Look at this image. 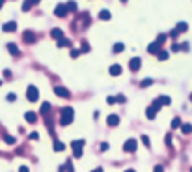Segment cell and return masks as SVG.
I'll return each instance as SVG.
<instances>
[{"label":"cell","instance_id":"obj_45","mask_svg":"<svg viewBox=\"0 0 192 172\" xmlns=\"http://www.w3.org/2000/svg\"><path fill=\"white\" fill-rule=\"evenodd\" d=\"M19 172H30V169H28V167H24V165H22V167H21V169H19Z\"/></svg>","mask_w":192,"mask_h":172},{"label":"cell","instance_id":"obj_47","mask_svg":"<svg viewBox=\"0 0 192 172\" xmlns=\"http://www.w3.org/2000/svg\"><path fill=\"white\" fill-rule=\"evenodd\" d=\"M30 2H32V4H34V6H35V4H39V2H41V0H30Z\"/></svg>","mask_w":192,"mask_h":172},{"label":"cell","instance_id":"obj_29","mask_svg":"<svg viewBox=\"0 0 192 172\" xmlns=\"http://www.w3.org/2000/svg\"><path fill=\"white\" fill-rule=\"evenodd\" d=\"M4 142L11 146V144H15V137H11V135H4Z\"/></svg>","mask_w":192,"mask_h":172},{"label":"cell","instance_id":"obj_49","mask_svg":"<svg viewBox=\"0 0 192 172\" xmlns=\"http://www.w3.org/2000/svg\"><path fill=\"white\" fill-rule=\"evenodd\" d=\"M4 2H6V0H0V9H2V6H4Z\"/></svg>","mask_w":192,"mask_h":172},{"label":"cell","instance_id":"obj_37","mask_svg":"<svg viewBox=\"0 0 192 172\" xmlns=\"http://www.w3.org/2000/svg\"><path fill=\"white\" fill-rule=\"evenodd\" d=\"M179 51H181V47H179L177 43H174V45H172V52H179Z\"/></svg>","mask_w":192,"mask_h":172},{"label":"cell","instance_id":"obj_31","mask_svg":"<svg viewBox=\"0 0 192 172\" xmlns=\"http://www.w3.org/2000/svg\"><path fill=\"white\" fill-rule=\"evenodd\" d=\"M157 41H159V43L162 45V43L166 41V34H159V36H157Z\"/></svg>","mask_w":192,"mask_h":172},{"label":"cell","instance_id":"obj_13","mask_svg":"<svg viewBox=\"0 0 192 172\" xmlns=\"http://www.w3.org/2000/svg\"><path fill=\"white\" fill-rule=\"evenodd\" d=\"M174 30H176V32H177V34H183V32H187V30H189V24H187V22H183V21H181V22H177V26H176V28H174Z\"/></svg>","mask_w":192,"mask_h":172},{"label":"cell","instance_id":"obj_51","mask_svg":"<svg viewBox=\"0 0 192 172\" xmlns=\"http://www.w3.org/2000/svg\"><path fill=\"white\" fill-rule=\"evenodd\" d=\"M121 2H127V0H121Z\"/></svg>","mask_w":192,"mask_h":172},{"label":"cell","instance_id":"obj_34","mask_svg":"<svg viewBox=\"0 0 192 172\" xmlns=\"http://www.w3.org/2000/svg\"><path fill=\"white\" fill-rule=\"evenodd\" d=\"M142 142H144V144H146L148 148L151 146V142H149V137H148V135H142Z\"/></svg>","mask_w":192,"mask_h":172},{"label":"cell","instance_id":"obj_21","mask_svg":"<svg viewBox=\"0 0 192 172\" xmlns=\"http://www.w3.org/2000/svg\"><path fill=\"white\" fill-rule=\"evenodd\" d=\"M123 49H125V45H123V43H114V47H112V52L119 54V52H121Z\"/></svg>","mask_w":192,"mask_h":172},{"label":"cell","instance_id":"obj_9","mask_svg":"<svg viewBox=\"0 0 192 172\" xmlns=\"http://www.w3.org/2000/svg\"><path fill=\"white\" fill-rule=\"evenodd\" d=\"M2 30H4V32H15V30H17V22H15V21H9V22H4V26H2Z\"/></svg>","mask_w":192,"mask_h":172},{"label":"cell","instance_id":"obj_17","mask_svg":"<svg viewBox=\"0 0 192 172\" xmlns=\"http://www.w3.org/2000/svg\"><path fill=\"white\" fill-rule=\"evenodd\" d=\"M50 36H52L54 39H60V37H63V32H62L60 28H52V30H50Z\"/></svg>","mask_w":192,"mask_h":172},{"label":"cell","instance_id":"obj_22","mask_svg":"<svg viewBox=\"0 0 192 172\" xmlns=\"http://www.w3.org/2000/svg\"><path fill=\"white\" fill-rule=\"evenodd\" d=\"M49 111H50V103H43V105H41V111H39V112H41L43 116H49Z\"/></svg>","mask_w":192,"mask_h":172},{"label":"cell","instance_id":"obj_27","mask_svg":"<svg viewBox=\"0 0 192 172\" xmlns=\"http://www.w3.org/2000/svg\"><path fill=\"white\" fill-rule=\"evenodd\" d=\"M157 54H159V60H162V62H164V60H168V56H170V54H168V51H159Z\"/></svg>","mask_w":192,"mask_h":172},{"label":"cell","instance_id":"obj_36","mask_svg":"<svg viewBox=\"0 0 192 172\" xmlns=\"http://www.w3.org/2000/svg\"><path fill=\"white\" fill-rule=\"evenodd\" d=\"M6 99H7L9 103H13V101L17 99V96H15V94H7V96H6Z\"/></svg>","mask_w":192,"mask_h":172},{"label":"cell","instance_id":"obj_53","mask_svg":"<svg viewBox=\"0 0 192 172\" xmlns=\"http://www.w3.org/2000/svg\"><path fill=\"white\" fill-rule=\"evenodd\" d=\"M190 172H192V169H190Z\"/></svg>","mask_w":192,"mask_h":172},{"label":"cell","instance_id":"obj_2","mask_svg":"<svg viewBox=\"0 0 192 172\" xmlns=\"http://www.w3.org/2000/svg\"><path fill=\"white\" fill-rule=\"evenodd\" d=\"M86 142L84 140H73L71 142V148H73V157H82V146H84Z\"/></svg>","mask_w":192,"mask_h":172},{"label":"cell","instance_id":"obj_52","mask_svg":"<svg viewBox=\"0 0 192 172\" xmlns=\"http://www.w3.org/2000/svg\"><path fill=\"white\" fill-rule=\"evenodd\" d=\"M0 86H2V81H0Z\"/></svg>","mask_w":192,"mask_h":172},{"label":"cell","instance_id":"obj_7","mask_svg":"<svg viewBox=\"0 0 192 172\" xmlns=\"http://www.w3.org/2000/svg\"><path fill=\"white\" fill-rule=\"evenodd\" d=\"M22 39H24V43H35V34L32 30H24L22 32Z\"/></svg>","mask_w":192,"mask_h":172},{"label":"cell","instance_id":"obj_26","mask_svg":"<svg viewBox=\"0 0 192 172\" xmlns=\"http://www.w3.org/2000/svg\"><path fill=\"white\" fill-rule=\"evenodd\" d=\"M32 6H34V4H32L30 0H24V2H22V11H30Z\"/></svg>","mask_w":192,"mask_h":172},{"label":"cell","instance_id":"obj_42","mask_svg":"<svg viewBox=\"0 0 192 172\" xmlns=\"http://www.w3.org/2000/svg\"><path fill=\"white\" fill-rule=\"evenodd\" d=\"M153 172H164V169H162V167H161V165H157V167H155V169H153Z\"/></svg>","mask_w":192,"mask_h":172},{"label":"cell","instance_id":"obj_11","mask_svg":"<svg viewBox=\"0 0 192 172\" xmlns=\"http://www.w3.org/2000/svg\"><path fill=\"white\" fill-rule=\"evenodd\" d=\"M108 73H110L112 77H118V75H121V66H119V64H114V66H110Z\"/></svg>","mask_w":192,"mask_h":172},{"label":"cell","instance_id":"obj_48","mask_svg":"<svg viewBox=\"0 0 192 172\" xmlns=\"http://www.w3.org/2000/svg\"><path fill=\"white\" fill-rule=\"evenodd\" d=\"M91 172H105V170H103V169H93Z\"/></svg>","mask_w":192,"mask_h":172},{"label":"cell","instance_id":"obj_46","mask_svg":"<svg viewBox=\"0 0 192 172\" xmlns=\"http://www.w3.org/2000/svg\"><path fill=\"white\" fill-rule=\"evenodd\" d=\"M166 144H168V146L172 144V137H170V135H166Z\"/></svg>","mask_w":192,"mask_h":172},{"label":"cell","instance_id":"obj_50","mask_svg":"<svg viewBox=\"0 0 192 172\" xmlns=\"http://www.w3.org/2000/svg\"><path fill=\"white\" fill-rule=\"evenodd\" d=\"M125 172H136V170H134V169H127Z\"/></svg>","mask_w":192,"mask_h":172},{"label":"cell","instance_id":"obj_41","mask_svg":"<svg viewBox=\"0 0 192 172\" xmlns=\"http://www.w3.org/2000/svg\"><path fill=\"white\" fill-rule=\"evenodd\" d=\"M106 150H108V142H103L101 144V152H106Z\"/></svg>","mask_w":192,"mask_h":172},{"label":"cell","instance_id":"obj_38","mask_svg":"<svg viewBox=\"0 0 192 172\" xmlns=\"http://www.w3.org/2000/svg\"><path fill=\"white\" fill-rule=\"evenodd\" d=\"M106 103H108V105H114V103H116V97H114V96H110V97L106 99Z\"/></svg>","mask_w":192,"mask_h":172},{"label":"cell","instance_id":"obj_44","mask_svg":"<svg viewBox=\"0 0 192 172\" xmlns=\"http://www.w3.org/2000/svg\"><path fill=\"white\" fill-rule=\"evenodd\" d=\"M4 77H6V79H11V71L6 69V71H4Z\"/></svg>","mask_w":192,"mask_h":172},{"label":"cell","instance_id":"obj_14","mask_svg":"<svg viewBox=\"0 0 192 172\" xmlns=\"http://www.w3.org/2000/svg\"><path fill=\"white\" fill-rule=\"evenodd\" d=\"M159 51H161V43L159 41H153V43L148 45V52H159Z\"/></svg>","mask_w":192,"mask_h":172},{"label":"cell","instance_id":"obj_23","mask_svg":"<svg viewBox=\"0 0 192 172\" xmlns=\"http://www.w3.org/2000/svg\"><path fill=\"white\" fill-rule=\"evenodd\" d=\"M181 131H183V135H189V133H192V125L190 124H181Z\"/></svg>","mask_w":192,"mask_h":172},{"label":"cell","instance_id":"obj_10","mask_svg":"<svg viewBox=\"0 0 192 172\" xmlns=\"http://www.w3.org/2000/svg\"><path fill=\"white\" fill-rule=\"evenodd\" d=\"M24 120H26L28 124H35V122H37V114L32 112V111H28V112H24Z\"/></svg>","mask_w":192,"mask_h":172},{"label":"cell","instance_id":"obj_1","mask_svg":"<svg viewBox=\"0 0 192 172\" xmlns=\"http://www.w3.org/2000/svg\"><path fill=\"white\" fill-rule=\"evenodd\" d=\"M73 120H75V111L71 107L62 109V112H60V125H69Z\"/></svg>","mask_w":192,"mask_h":172},{"label":"cell","instance_id":"obj_20","mask_svg":"<svg viewBox=\"0 0 192 172\" xmlns=\"http://www.w3.org/2000/svg\"><path fill=\"white\" fill-rule=\"evenodd\" d=\"M146 116H148V120H153V118L157 116V111H155L153 107H148V111H146Z\"/></svg>","mask_w":192,"mask_h":172},{"label":"cell","instance_id":"obj_28","mask_svg":"<svg viewBox=\"0 0 192 172\" xmlns=\"http://www.w3.org/2000/svg\"><path fill=\"white\" fill-rule=\"evenodd\" d=\"M159 101H161V105H170V103H172V99H170L168 96H161Z\"/></svg>","mask_w":192,"mask_h":172},{"label":"cell","instance_id":"obj_24","mask_svg":"<svg viewBox=\"0 0 192 172\" xmlns=\"http://www.w3.org/2000/svg\"><path fill=\"white\" fill-rule=\"evenodd\" d=\"M65 7H67V11H77V2H75V0H69V2L65 4Z\"/></svg>","mask_w":192,"mask_h":172},{"label":"cell","instance_id":"obj_5","mask_svg":"<svg viewBox=\"0 0 192 172\" xmlns=\"http://www.w3.org/2000/svg\"><path fill=\"white\" fill-rule=\"evenodd\" d=\"M67 7H65V4H58L56 7H54V15L56 17H60V19H63V17H67Z\"/></svg>","mask_w":192,"mask_h":172},{"label":"cell","instance_id":"obj_4","mask_svg":"<svg viewBox=\"0 0 192 172\" xmlns=\"http://www.w3.org/2000/svg\"><path fill=\"white\" fill-rule=\"evenodd\" d=\"M54 94L58 97H62V99H69L71 97V92L67 88H63V86H54Z\"/></svg>","mask_w":192,"mask_h":172},{"label":"cell","instance_id":"obj_19","mask_svg":"<svg viewBox=\"0 0 192 172\" xmlns=\"http://www.w3.org/2000/svg\"><path fill=\"white\" fill-rule=\"evenodd\" d=\"M52 150H54V152H63V150H65V144L60 142V140H56V142L52 144Z\"/></svg>","mask_w":192,"mask_h":172},{"label":"cell","instance_id":"obj_35","mask_svg":"<svg viewBox=\"0 0 192 172\" xmlns=\"http://www.w3.org/2000/svg\"><path fill=\"white\" fill-rule=\"evenodd\" d=\"M69 54H71V58H77V56L80 54V51H78V49H71V52H69Z\"/></svg>","mask_w":192,"mask_h":172},{"label":"cell","instance_id":"obj_8","mask_svg":"<svg viewBox=\"0 0 192 172\" xmlns=\"http://www.w3.org/2000/svg\"><path fill=\"white\" fill-rule=\"evenodd\" d=\"M140 66H142V60H140L138 56H134V58L129 60V67H131V71H138Z\"/></svg>","mask_w":192,"mask_h":172},{"label":"cell","instance_id":"obj_3","mask_svg":"<svg viewBox=\"0 0 192 172\" xmlns=\"http://www.w3.org/2000/svg\"><path fill=\"white\" fill-rule=\"evenodd\" d=\"M26 97H28V101H37V97H39V92H37V88L34 86V84H30L28 88H26Z\"/></svg>","mask_w":192,"mask_h":172},{"label":"cell","instance_id":"obj_25","mask_svg":"<svg viewBox=\"0 0 192 172\" xmlns=\"http://www.w3.org/2000/svg\"><path fill=\"white\" fill-rule=\"evenodd\" d=\"M179 127H181V118L176 116V118L172 120V129H179Z\"/></svg>","mask_w":192,"mask_h":172},{"label":"cell","instance_id":"obj_39","mask_svg":"<svg viewBox=\"0 0 192 172\" xmlns=\"http://www.w3.org/2000/svg\"><path fill=\"white\" fill-rule=\"evenodd\" d=\"M179 47H181V51H189V49H190L189 43H183V45H179Z\"/></svg>","mask_w":192,"mask_h":172},{"label":"cell","instance_id":"obj_43","mask_svg":"<svg viewBox=\"0 0 192 172\" xmlns=\"http://www.w3.org/2000/svg\"><path fill=\"white\" fill-rule=\"evenodd\" d=\"M177 36H179V34H177V32H176V30H172V32H170V37H174V39H176V37H177Z\"/></svg>","mask_w":192,"mask_h":172},{"label":"cell","instance_id":"obj_12","mask_svg":"<svg viewBox=\"0 0 192 172\" xmlns=\"http://www.w3.org/2000/svg\"><path fill=\"white\" fill-rule=\"evenodd\" d=\"M106 124H108L110 127H116V125L119 124V116H116V114H110V116L106 118Z\"/></svg>","mask_w":192,"mask_h":172},{"label":"cell","instance_id":"obj_40","mask_svg":"<svg viewBox=\"0 0 192 172\" xmlns=\"http://www.w3.org/2000/svg\"><path fill=\"white\" fill-rule=\"evenodd\" d=\"M37 139H39L37 133H30V140H37Z\"/></svg>","mask_w":192,"mask_h":172},{"label":"cell","instance_id":"obj_30","mask_svg":"<svg viewBox=\"0 0 192 172\" xmlns=\"http://www.w3.org/2000/svg\"><path fill=\"white\" fill-rule=\"evenodd\" d=\"M151 84H153L151 79H144V81H142V88H148V86H151Z\"/></svg>","mask_w":192,"mask_h":172},{"label":"cell","instance_id":"obj_15","mask_svg":"<svg viewBox=\"0 0 192 172\" xmlns=\"http://www.w3.org/2000/svg\"><path fill=\"white\" fill-rule=\"evenodd\" d=\"M110 17H112V13H110L108 9H101V11H99V19H101V21H110Z\"/></svg>","mask_w":192,"mask_h":172},{"label":"cell","instance_id":"obj_33","mask_svg":"<svg viewBox=\"0 0 192 172\" xmlns=\"http://www.w3.org/2000/svg\"><path fill=\"white\" fill-rule=\"evenodd\" d=\"M116 101H118V103H125V101H127V97H125L123 94H119V96H116Z\"/></svg>","mask_w":192,"mask_h":172},{"label":"cell","instance_id":"obj_18","mask_svg":"<svg viewBox=\"0 0 192 172\" xmlns=\"http://www.w3.org/2000/svg\"><path fill=\"white\" fill-rule=\"evenodd\" d=\"M56 45H58V47H71V39H67V37H60Z\"/></svg>","mask_w":192,"mask_h":172},{"label":"cell","instance_id":"obj_16","mask_svg":"<svg viewBox=\"0 0 192 172\" xmlns=\"http://www.w3.org/2000/svg\"><path fill=\"white\" fill-rule=\"evenodd\" d=\"M6 47H7V51H9V52H11L13 56H19V47H17L15 43H7Z\"/></svg>","mask_w":192,"mask_h":172},{"label":"cell","instance_id":"obj_6","mask_svg":"<svg viewBox=\"0 0 192 172\" xmlns=\"http://www.w3.org/2000/svg\"><path fill=\"white\" fill-rule=\"evenodd\" d=\"M123 150L129 154H133V152H136V140L134 139H129V140H125V144H123Z\"/></svg>","mask_w":192,"mask_h":172},{"label":"cell","instance_id":"obj_32","mask_svg":"<svg viewBox=\"0 0 192 172\" xmlns=\"http://www.w3.org/2000/svg\"><path fill=\"white\" fill-rule=\"evenodd\" d=\"M90 51V45L86 43V41H82V47H80V52H88Z\"/></svg>","mask_w":192,"mask_h":172}]
</instances>
